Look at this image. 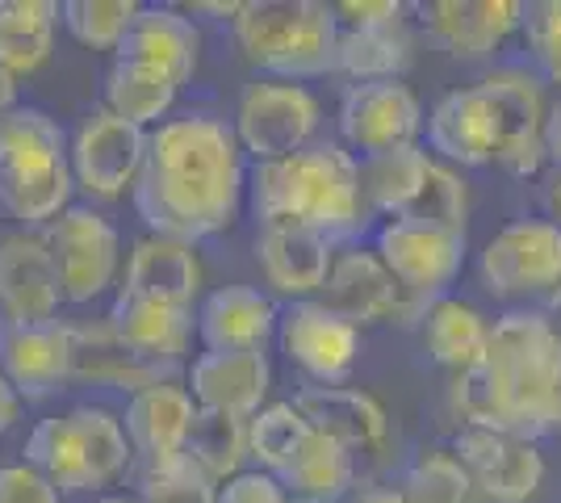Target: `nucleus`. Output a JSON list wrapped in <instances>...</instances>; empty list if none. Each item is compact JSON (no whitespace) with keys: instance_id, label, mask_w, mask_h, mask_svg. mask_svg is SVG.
<instances>
[{"instance_id":"nucleus-42","label":"nucleus","mask_w":561,"mask_h":503,"mask_svg":"<svg viewBox=\"0 0 561 503\" xmlns=\"http://www.w3.org/2000/svg\"><path fill=\"white\" fill-rule=\"evenodd\" d=\"M524 43L533 50L537 68L553 84H561V0H533L524 4Z\"/></svg>"},{"instance_id":"nucleus-17","label":"nucleus","mask_w":561,"mask_h":503,"mask_svg":"<svg viewBox=\"0 0 561 503\" xmlns=\"http://www.w3.org/2000/svg\"><path fill=\"white\" fill-rule=\"evenodd\" d=\"M273 386V365L256 353H202L188 365V395L197 411H218V415H234V420H252L264 411Z\"/></svg>"},{"instance_id":"nucleus-32","label":"nucleus","mask_w":561,"mask_h":503,"mask_svg":"<svg viewBox=\"0 0 561 503\" xmlns=\"http://www.w3.org/2000/svg\"><path fill=\"white\" fill-rule=\"evenodd\" d=\"M427 168H432V156L420 144L365 156L360 160V193H365L369 215H407V206L415 202Z\"/></svg>"},{"instance_id":"nucleus-24","label":"nucleus","mask_w":561,"mask_h":503,"mask_svg":"<svg viewBox=\"0 0 561 503\" xmlns=\"http://www.w3.org/2000/svg\"><path fill=\"white\" fill-rule=\"evenodd\" d=\"M110 332L114 340L135 353L139 361L156 365L160 361H176L188 348V335H193V311L188 307H168V302H156V298H139L130 289H117L114 311H110Z\"/></svg>"},{"instance_id":"nucleus-48","label":"nucleus","mask_w":561,"mask_h":503,"mask_svg":"<svg viewBox=\"0 0 561 503\" xmlns=\"http://www.w3.org/2000/svg\"><path fill=\"white\" fill-rule=\"evenodd\" d=\"M545 164L561 168V101L549 105V118H545Z\"/></svg>"},{"instance_id":"nucleus-7","label":"nucleus","mask_w":561,"mask_h":503,"mask_svg":"<svg viewBox=\"0 0 561 503\" xmlns=\"http://www.w3.org/2000/svg\"><path fill=\"white\" fill-rule=\"evenodd\" d=\"M234 139L256 164H277L310 147L319 130V101L294 80H256L239 96Z\"/></svg>"},{"instance_id":"nucleus-1","label":"nucleus","mask_w":561,"mask_h":503,"mask_svg":"<svg viewBox=\"0 0 561 503\" xmlns=\"http://www.w3.org/2000/svg\"><path fill=\"white\" fill-rule=\"evenodd\" d=\"M248 185L234 126L210 114L160 122L135 181V210L151 236L197 243L227 231Z\"/></svg>"},{"instance_id":"nucleus-37","label":"nucleus","mask_w":561,"mask_h":503,"mask_svg":"<svg viewBox=\"0 0 561 503\" xmlns=\"http://www.w3.org/2000/svg\"><path fill=\"white\" fill-rule=\"evenodd\" d=\"M214 479H234L243 457H248V420L218 415V411H197L193 432H188V449Z\"/></svg>"},{"instance_id":"nucleus-6","label":"nucleus","mask_w":561,"mask_h":503,"mask_svg":"<svg viewBox=\"0 0 561 503\" xmlns=\"http://www.w3.org/2000/svg\"><path fill=\"white\" fill-rule=\"evenodd\" d=\"M377 256L390 268V277L402 289L398 315L415 307L420 319L432 302L448 298V286L457 282L466 264V236H453L440 227H423L411 218H390L377 231Z\"/></svg>"},{"instance_id":"nucleus-30","label":"nucleus","mask_w":561,"mask_h":503,"mask_svg":"<svg viewBox=\"0 0 561 503\" xmlns=\"http://www.w3.org/2000/svg\"><path fill=\"white\" fill-rule=\"evenodd\" d=\"M55 0H0V68L9 76L38 72L55 47Z\"/></svg>"},{"instance_id":"nucleus-53","label":"nucleus","mask_w":561,"mask_h":503,"mask_svg":"<svg viewBox=\"0 0 561 503\" xmlns=\"http://www.w3.org/2000/svg\"><path fill=\"white\" fill-rule=\"evenodd\" d=\"M4 335H9V323H4V315H0V348H4Z\"/></svg>"},{"instance_id":"nucleus-52","label":"nucleus","mask_w":561,"mask_h":503,"mask_svg":"<svg viewBox=\"0 0 561 503\" xmlns=\"http://www.w3.org/2000/svg\"><path fill=\"white\" fill-rule=\"evenodd\" d=\"M553 432H561V386H558V415H553Z\"/></svg>"},{"instance_id":"nucleus-9","label":"nucleus","mask_w":561,"mask_h":503,"mask_svg":"<svg viewBox=\"0 0 561 503\" xmlns=\"http://www.w3.org/2000/svg\"><path fill=\"white\" fill-rule=\"evenodd\" d=\"M43 243L59 273L64 302L71 307L96 302L117 282L122 240H117L114 222L93 206H68L55 222H47Z\"/></svg>"},{"instance_id":"nucleus-38","label":"nucleus","mask_w":561,"mask_h":503,"mask_svg":"<svg viewBox=\"0 0 561 503\" xmlns=\"http://www.w3.org/2000/svg\"><path fill=\"white\" fill-rule=\"evenodd\" d=\"M139 503H218V479L193 454L147 466Z\"/></svg>"},{"instance_id":"nucleus-46","label":"nucleus","mask_w":561,"mask_h":503,"mask_svg":"<svg viewBox=\"0 0 561 503\" xmlns=\"http://www.w3.org/2000/svg\"><path fill=\"white\" fill-rule=\"evenodd\" d=\"M540 210L553 227H561V168L540 172Z\"/></svg>"},{"instance_id":"nucleus-10","label":"nucleus","mask_w":561,"mask_h":503,"mask_svg":"<svg viewBox=\"0 0 561 503\" xmlns=\"http://www.w3.org/2000/svg\"><path fill=\"white\" fill-rule=\"evenodd\" d=\"M453 457L466 466L473 495L491 503H528L545 482V457L533 436L466 424L453 441Z\"/></svg>"},{"instance_id":"nucleus-44","label":"nucleus","mask_w":561,"mask_h":503,"mask_svg":"<svg viewBox=\"0 0 561 503\" xmlns=\"http://www.w3.org/2000/svg\"><path fill=\"white\" fill-rule=\"evenodd\" d=\"M0 503H59V491L50 487L34 466H0Z\"/></svg>"},{"instance_id":"nucleus-8","label":"nucleus","mask_w":561,"mask_h":503,"mask_svg":"<svg viewBox=\"0 0 561 503\" xmlns=\"http://www.w3.org/2000/svg\"><path fill=\"white\" fill-rule=\"evenodd\" d=\"M478 277L494 298H561V227L515 218L478 256Z\"/></svg>"},{"instance_id":"nucleus-21","label":"nucleus","mask_w":561,"mask_h":503,"mask_svg":"<svg viewBox=\"0 0 561 503\" xmlns=\"http://www.w3.org/2000/svg\"><path fill=\"white\" fill-rule=\"evenodd\" d=\"M193 420H197V403H193L188 386L156 382L147 386V390H139V395H130L126 415H122V428H126L130 449L147 466H156V461L185 454Z\"/></svg>"},{"instance_id":"nucleus-5","label":"nucleus","mask_w":561,"mask_h":503,"mask_svg":"<svg viewBox=\"0 0 561 503\" xmlns=\"http://www.w3.org/2000/svg\"><path fill=\"white\" fill-rule=\"evenodd\" d=\"M234 47L260 72L277 80H310L335 72L340 18L319 0H243L231 22Z\"/></svg>"},{"instance_id":"nucleus-2","label":"nucleus","mask_w":561,"mask_h":503,"mask_svg":"<svg viewBox=\"0 0 561 503\" xmlns=\"http://www.w3.org/2000/svg\"><path fill=\"white\" fill-rule=\"evenodd\" d=\"M561 386V328L540 311H507L494 319L478 369L457 378V408L478 428L519 436L553 432Z\"/></svg>"},{"instance_id":"nucleus-47","label":"nucleus","mask_w":561,"mask_h":503,"mask_svg":"<svg viewBox=\"0 0 561 503\" xmlns=\"http://www.w3.org/2000/svg\"><path fill=\"white\" fill-rule=\"evenodd\" d=\"M18 420H22V395H18L13 382L0 374V436L18 428Z\"/></svg>"},{"instance_id":"nucleus-12","label":"nucleus","mask_w":561,"mask_h":503,"mask_svg":"<svg viewBox=\"0 0 561 503\" xmlns=\"http://www.w3.org/2000/svg\"><path fill=\"white\" fill-rule=\"evenodd\" d=\"M423 130V105L402 80H374V84H352L340 101V135L348 151L377 156L411 147Z\"/></svg>"},{"instance_id":"nucleus-39","label":"nucleus","mask_w":561,"mask_h":503,"mask_svg":"<svg viewBox=\"0 0 561 503\" xmlns=\"http://www.w3.org/2000/svg\"><path fill=\"white\" fill-rule=\"evenodd\" d=\"M466 215H469L466 181L453 168L440 164V160H432L420 193H415V202L407 206L402 218L423 222V227H440V231H453V236H466Z\"/></svg>"},{"instance_id":"nucleus-22","label":"nucleus","mask_w":561,"mask_h":503,"mask_svg":"<svg viewBox=\"0 0 561 503\" xmlns=\"http://www.w3.org/2000/svg\"><path fill=\"white\" fill-rule=\"evenodd\" d=\"M319 302L360 332L365 323H381V319L398 315L402 289H398V282L390 277V268L381 264L377 252H344V256L331 261L328 282L319 289Z\"/></svg>"},{"instance_id":"nucleus-16","label":"nucleus","mask_w":561,"mask_h":503,"mask_svg":"<svg viewBox=\"0 0 561 503\" xmlns=\"http://www.w3.org/2000/svg\"><path fill=\"white\" fill-rule=\"evenodd\" d=\"M415 13L427 38L453 59H486L524 22L519 0H427Z\"/></svg>"},{"instance_id":"nucleus-50","label":"nucleus","mask_w":561,"mask_h":503,"mask_svg":"<svg viewBox=\"0 0 561 503\" xmlns=\"http://www.w3.org/2000/svg\"><path fill=\"white\" fill-rule=\"evenodd\" d=\"M348 503H407L398 491H360V495H352Z\"/></svg>"},{"instance_id":"nucleus-43","label":"nucleus","mask_w":561,"mask_h":503,"mask_svg":"<svg viewBox=\"0 0 561 503\" xmlns=\"http://www.w3.org/2000/svg\"><path fill=\"white\" fill-rule=\"evenodd\" d=\"M218 503H289V491L264 470H239L234 479L218 482Z\"/></svg>"},{"instance_id":"nucleus-54","label":"nucleus","mask_w":561,"mask_h":503,"mask_svg":"<svg viewBox=\"0 0 561 503\" xmlns=\"http://www.w3.org/2000/svg\"><path fill=\"white\" fill-rule=\"evenodd\" d=\"M298 503H302V500H298Z\"/></svg>"},{"instance_id":"nucleus-34","label":"nucleus","mask_w":561,"mask_h":503,"mask_svg":"<svg viewBox=\"0 0 561 503\" xmlns=\"http://www.w3.org/2000/svg\"><path fill=\"white\" fill-rule=\"evenodd\" d=\"M176 93L181 89L164 72H151V68H139V64H117L114 59V68L105 76V110L114 118L139 126V130L164 118Z\"/></svg>"},{"instance_id":"nucleus-41","label":"nucleus","mask_w":561,"mask_h":503,"mask_svg":"<svg viewBox=\"0 0 561 503\" xmlns=\"http://www.w3.org/2000/svg\"><path fill=\"white\" fill-rule=\"evenodd\" d=\"M398 495L407 503H469L473 482L453 454H423L411 461Z\"/></svg>"},{"instance_id":"nucleus-40","label":"nucleus","mask_w":561,"mask_h":503,"mask_svg":"<svg viewBox=\"0 0 561 503\" xmlns=\"http://www.w3.org/2000/svg\"><path fill=\"white\" fill-rule=\"evenodd\" d=\"M310 420L294 403H273L248 420V457H256L264 475H277L285 457L298 449Z\"/></svg>"},{"instance_id":"nucleus-49","label":"nucleus","mask_w":561,"mask_h":503,"mask_svg":"<svg viewBox=\"0 0 561 503\" xmlns=\"http://www.w3.org/2000/svg\"><path fill=\"white\" fill-rule=\"evenodd\" d=\"M18 110V76H9L0 68V122Z\"/></svg>"},{"instance_id":"nucleus-3","label":"nucleus","mask_w":561,"mask_h":503,"mask_svg":"<svg viewBox=\"0 0 561 503\" xmlns=\"http://www.w3.org/2000/svg\"><path fill=\"white\" fill-rule=\"evenodd\" d=\"M248 181L260 227H302L331 243L356 240L369 227L360 160L344 144H310L289 160L256 164Z\"/></svg>"},{"instance_id":"nucleus-20","label":"nucleus","mask_w":561,"mask_h":503,"mask_svg":"<svg viewBox=\"0 0 561 503\" xmlns=\"http://www.w3.org/2000/svg\"><path fill=\"white\" fill-rule=\"evenodd\" d=\"M197 50H202V34H197L193 18H185L181 9H168V4H147L130 22L114 55L117 64H139L151 72H164L181 89L197 72Z\"/></svg>"},{"instance_id":"nucleus-26","label":"nucleus","mask_w":561,"mask_h":503,"mask_svg":"<svg viewBox=\"0 0 561 503\" xmlns=\"http://www.w3.org/2000/svg\"><path fill=\"white\" fill-rule=\"evenodd\" d=\"M294 408L310 420V428L331 436L348 454L377 449L386 441V432H390L386 408L369 390H356V386H306L302 395L294 399Z\"/></svg>"},{"instance_id":"nucleus-45","label":"nucleus","mask_w":561,"mask_h":503,"mask_svg":"<svg viewBox=\"0 0 561 503\" xmlns=\"http://www.w3.org/2000/svg\"><path fill=\"white\" fill-rule=\"evenodd\" d=\"M402 13H407V4H398V0H344V4H335L340 30L394 25V22H402Z\"/></svg>"},{"instance_id":"nucleus-29","label":"nucleus","mask_w":561,"mask_h":503,"mask_svg":"<svg viewBox=\"0 0 561 503\" xmlns=\"http://www.w3.org/2000/svg\"><path fill=\"white\" fill-rule=\"evenodd\" d=\"M491 328L494 323L478 307H469L461 298H440V302H432L427 315H423L427 357L461 378V374L482 365L486 344H491Z\"/></svg>"},{"instance_id":"nucleus-23","label":"nucleus","mask_w":561,"mask_h":503,"mask_svg":"<svg viewBox=\"0 0 561 503\" xmlns=\"http://www.w3.org/2000/svg\"><path fill=\"white\" fill-rule=\"evenodd\" d=\"M280 311L252 286H222L197 311V335L206 353H256L277 335Z\"/></svg>"},{"instance_id":"nucleus-33","label":"nucleus","mask_w":561,"mask_h":503,"mask_svg":"<svg viewBox=\"0 0 561 503\" xmlns=\"http://www.w3.org/2000/svg\"><path fill=\"white\" fill-rule=\"evenodd\" d=\"M407 68H411V34H407V22L340 30L335 72H348L356 84L402 80Z\"/></svg>"},{"instance_id":"nucleus-14","label":"nucleus","mask_w":561,"mask_h":503,"mask_svg":"<svg viewBox=\"0 0 561 503\" xmlns=\"http://www.w3.org/2000/svg\"><path fill=\"white\" fill-rule=\"evenodd\" d=\"M277 340L280 353L323 386L344 382L360 357V332L340 315H331L319 298L289 302L277 319Z\"/></svg>"},{"instance_id":"nucleus-31","label":"nucleus","mask_w":561,"mask_h":503,"mask_svg":"<svg viewBox=\"0 0 561 503\" xmlns=\"http://www.w3.org/2000/svg\"><path fill=\"white\" fill-rule=\"evenodd\" d=\"M25 466H34L55 491H96L93 470H89V454H84V436L76 428V420L68 415H50L38 420L30 441H25Z\"/></svg>"},{"instance_id":"nucleus-35","label":"nucleus","mask_w":561,"mask_h":503,"mask_svg":"<svg viewBox=\"0 0 561 503\" xmlns=\"http://www.w3.org/2000/svg\"><path fill=\"white\" fill-rule=\"evenodd\" d=\"M71 378H93V382H110L122 390H147V386L164 382L156 374V365L139 361L135 353H126L114 340L110 323L93 332V328H76V374Z\"/></svg>"},{"instance_id":"nucleus-28","label":"nucleus","mask_w":561,"mask_h":503,"mask_svg":"<svg viewBox=\"0 0 561 503\" xmlns=\"http://www.w3.org/2000/svg\"><path fill=\"white\" fill-rule=\"evenodd\" d=\"M273 479L302 503H335L348 495L352 479H356V454H348L344 445H335L331 436L319 428H306L298 441V449L285 457Z\"/></svg>"},{"instance_id":"nucleus-19","label":"nucleus","mask_w":561,"mask_h":503,"mask_svg":"<svg viewBox=\"0 0 561 503\" xmlns=\"http://www.w3.org/2000/svg\"><path fill=\"white\" fill-rule=\"evenodd\" d=\"M427 144L440 151L448 164L486 168L499 160V118L491 93L482 84L453 89L427 114Z\"/></svg>"},{"instance_id":"nucleus-4","label":"nucleus","mask_w":561,"mask_h":503,"mask_svg":"<svg viewBox=\"0 0 561 503\" xmlns=\"http://www.w3.org/2000/svg\"><path fill=\"white\" fill-rule=\"evenodd\" d=\"M71 147L64 126L38 105H18L0 122V206L34 227L71 206Z\"/></svg>"},{"instance_id":"nucleus-15","label":"nucleus","mask_w":561,"mask_h":503,"mask_svg":"<svg viewBox=\"0 0 561 503\" xmlns=\"http://www.w3.org/2000/svg\"><path fill=\"white\" fill-rule=\"evenodd\" d=\"M59 273L43 236H4L0 240V315L9 328H34L59 319Z\"/></svg>"},{"instance_id":"nucleus-36","label":"nucleus","mask_w":561,"mask_h":503,"mask_svg":"<svg viewBox=\"0 0 561 503\" xmlns=\"http://www.w3.org/2000/svg\"><path fill=\"white\" fill-rule=\"evenodd\" d=\"M142 4L135 0H68L59 4V22L80 47L89 50H117L130 22L139 18Z\"/></svg>"},{"instance_id":"nucleus-27","label":"nucleus","mask_w":561,"mask_h":503,"mask_svg":"<svg viewBox=\"0 0 561 503\" xmlns=\"http://www.w3.org/2000/svg\"><path fill=\"white\" fill-rule=\"evenodd\" d=\"M139 298H156L168 307H193L202 289V264L193 243L168 240V236H142L126 264V286Z\"/></svg>"},{"instance_id":"nucleus-13","label":"nucleus","mask_w":561,"mask_h":503,"mask_svg":"<svg viewBox=\"0 0 561 503\" xmlns=\"http://www.w3.org/2000/svg\"><path fill=\"white\" fill-rule=\"evenodd\" d=\"M482 89L491 93L494 118H499V160L512 176H537L545 172V89L537 76L528 72H491L482 80Z\"/></svg>"},{"instance_id":"nucleus-25","label":"nucleus","mask_w":561,"mask_h":503,"mask_svg":"<svg viewBox=\"0 0 561 503\" xmlns=\"http://www.w3.org/2000/svg\"><path fill=\"white\" fill-rule=\"evenodd\" d=\"M331 240L302 231V227H260L256 236V264L264 282L285 294L289 302H302L310 294H319L331 273Z\"/></svg>"},{"instance_id":"nucleus-11","label":"nucleus","mask_w":561,"mask_h":503,"mask_svg":"<svg viewBox=\"0 0 561 503\" xmlns=\"http://www.w3.org/2000/svg\"><path fill=\"white\" fill-rule=\"evenodd\" d=\"M147 144L151 135L130 126V122L114 118L110 110H96L71 139V176L76 185L93 197H122L135 190L147 160Z\"/></svg>"},{"instance_id":"nucleus-51","label":"nucleus","mask_w":561,"mask_h":503,"mask_svg":"<svg viewBox=\"0 0 561 503\" xmlns=\"http://www.w3.org/2000/svg\"><path fill=\"white\" fill-rule=\"evenodd\" d=\"M93 503H139V500H130V495H101V500Z\"/></svg>"},{"instance_id":"nucleus-18","label":"nucleus","mask_w":561,"mask_h":503,"mask_svg":"<svg viewBox=\"0 0 561 503\" xmlns=\"http://www.w3.org/2000/svg\"><path fill=\"white\" fill-rule=\"evenodd\" d=\"M0 374L22 399H47L50 390H59L76 374V328L59 319L9 328L0 348Z\"/></svg>"}]
</instances>
